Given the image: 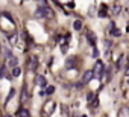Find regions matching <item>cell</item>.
<instances>
[{"label": "cell", "instance_id": "obj_1", "mask_svg": "<svg viewBox=\"0 0 129 117\" xmlns=\"http://www.w3.org/2000/svg\"><path fill=\"white\" fill-rule=\"evenodd\" d=\"M55 14H53V11L47 6V5H41L38 9L35 11V17H38V18H43V17H46V18H52Z\"/></svg>", "mask_w": 129, "mask_h": 117}, {"label": "cell", "instance_id": "obj_2", "mask_svg": "<svg viewBox=\"0 0 129 117\" xmlns=\"http://www.w3.org/2000/svg\"><path fill=\"white\" fill-rule=\"evenodd\" d=\"M103 72H105V64H103L102 61H97V62H96V66H94V70H93L94 78L100 79V78L103 76Z\"/></svg>", "mask_w": 129, "mask_h": 117}, {"label": "cell", "instance_id": "obj_3", "mask_svg": "<svg viewBox=\"0 0 129 117\" xmlns=\"http://www.w3.org/2000/svg\"><path fill=\"white\" fill-rule=\"evenodd\" d=\"M55 106H56V104H55L53 100H49L46 102V105L43 106V112H44V117H49L53 111H55Z\"/></svg>", "mask_w": 129, "mask_h": 117}, {"label": "cell", "instance_id": "obj_4", "mask_svg": "<svg viewBox=\"0 0 129 117\" xmlns=\"http://www.w3.org/2000/svg\"><path fill=\"white\" fill-rule=\"evenodd\" d=\"M5 66L6 67H11V68H14V67H17L18 66V60L12 55V56H9V58H6V62H5Z\"/></svg>", "mask_w": 129, "mask_h": 117}, {"label": "cell", "instance_id": "obj_5", "mask_svg": "<svg viewBox=\"0 0 129 117\" xmlns=\"http://www.w3.org/2000/svg\"><path fill=\"white\" fill-rule=\"evenodd\" d=\"M29 68L32 72H35L36 68H38V58H36V56H30V60H29Z\"/></svg>", "mask_w": 129, "mask_h": 117}, {"label": "cell", "instance_id": "obj_6", "mask_svg": "<svg viewBox=\"0 0 129 117\" xmlns=\"http://www.w3.org/2000/svg\"><path fill=\"white\" fill-rule=\"evenodd\" d=\"M94 78V74H93V70H88V72H85L84 73V78H82V84H88L91 79Z\"/></svg>", "mask_w": 129, "mask_h": 117}, {"label": "cell", "instance_id": "obj_7", "mask_svg": "<svg viewBox=\"0 0 129 117\" xmlns=\"http://www.w3.org/2000/svg\"><path fill=\"white\" fill-rule=\"evenodd\" d=\"M87 40H88V43L93 46V47L96 46V40H97V38H96V35L91 32V30H87Z\"/></svg>", "mask_w": 129, "mask_h": 117}, {"label": "cell", "instance_id": "obj_8", "mask_svg": "<svg viewBox=\"0 0 129 117\" xmlns=\"http://www.w3.org/2000/svg\"><path fill=\"white\" fill-rule=\"evenodd\" d=\"M27 100H29V93H27V87L24 85V87H23V90H21V102H23V104H26Z\"/></svg>", "mask_w": 129, "mask_h": 117}, {"label": "cell", "instance_id": "obj_9", "mask_svg": "<svg viewBox=\"0 0 129 117\" xmlns=\"http://www.w3.org/2000/svg\"><path fill=\"white\" fill-rule=\"evenodd\" d=\"M65 67L67 68H75L76 67V58H68L67 62H65Z\"/></svg>", "mask_w": 129, "mask_h": 117}, {"label": "cell", "instance_id": "obj_10", "mask_svg": "<svg viewBox=\"0 0 129 117\" xmlns=\"http://www.w3.org/2000/svg\"><path fill=\"white\" fill-rule=\"evenodd\" d=\"M36 82H38V85L43 87V88H46V85H47V81H46L44 76H38V78H36Z\"/></svg>", "mask_w": 129, "mask_h": 117}, {"label": "cell", "instance_id": "obj_11", "mask_svg": "<svg viewBox=\"0 0 129 117\" xmlns=\"http://www.w3.org/2000/svg\"><path fill=\"white\" fill-rule=\"evenodd\" d=\"M0 78H8V79H9V78H12V76H9V74H8L6 66H2V67H0Z\"/></svg>", "mask_w": 129, "mask_h": 117}, {"label": "cell", "instance_id": "obj_12", "mask_svg": "<svg viewBox=\"0 0 129 117\" xmlns=\"http://www.w3.org/2000/svg\"><path fill=\"white\" fill-rule=\"evenodd\" d=\"M18 117H30V112L26 108H20L18 110Z\"/></svg>", "mask_w": 129, "mask_h": 117}, {"label": "cell", "instance_id": "obj_13", "mask_svg": "<svg viewBox=\"0 0 129 117\" xmlns=\"http://www.w3.org/2000/svg\"><path fill=\"white\" fill-rule=\"evenodd\" d=\"M20 74H21V68L18 67V66L12 68V76H14V78H17V76H20Z\"/></svg>", "mask_w": 129, "mask_h": 117}, {"label": "cell", "instance_id": "obj_14", "mask_svg": "<svg viewBox=\"0 0 129 117\" xmlns=\"http://www.w3.org/2000/svg\"><path fill=\"white\" fill-rule=\"evenodd\" d=\"M73 28H75V30H81L82 29V22L81 20H76L75 23H73Z\"/></svg>", "mask_w": 129, "mask_h": 117}, {"label": "cell", "instance_id": "obj_15", "mask_svg": "<svg viewBox=\"0 0 129 117\" xmlns=\"http://www.w3.org/2000/svg\"><path fill=\"white\" fill-rule=\"evenodd\" d=\"M109 34H111L113 36H120V35H122V30L114 28V29H111V30H109Z\"/></svg>", "mask_w": 129, "mask_h": 117}, {"label": "cell", "instance_id": "obj_16", "mask_svg": "<svg viewBox=\"0 0 129 117\" xmlns=\"http://www.w3.org/2000/svg\"><path fill=\"white\" fill-rule=\"evenodd\" d=\"M108 14H106V5H102V8H100V11H99V17H106Z\"/></svg>", "mask_w": 129, "mask_h": 117}, {"label": "cell", "instance_id": "obj_17", "mask_svg": "<svg viewBox=\"0 0 129 117\" xmlns=\"http://www.w3.org/2000/svg\"><path fill=\"white\" fill-rule=\"evenodd\" d=\"M53 91H55V87H53V85H49V87H46V90H44L46 94H53Z\"/></svg>", "mask_w": 129, "mask_h": 117}, {"label": "cell", "instance_id": "obj_18", "mask_svg": "<svg viewBox=\"0 0 129 117\" xmlns=\"http://www.w3.org/2000/svg\"><path fill=\"white\" fill-rule=\"evenodd\" d=\"M14 94H15V90L14 88H11V91H9V94H8V97H6V104L12 99V97H14Z\"/></svg>", "mask_w": 129, "mask_h": 117}, {"label": "cell", "instance_id": "obj_19", "mask_svg": "<svg viewBox=\"0 0 129 117\" xmlns=\"http://www.w3.org/2000/svg\"><path fill=\"white\" fill-rule=\"evenodd\" d=\"M15 40H17V34H11V35H9V41H11V44H15Z\"/></svg>", "mask_w": 129, "mask_h": 117}, {"label": "cell", "instance_id": "obj_20", "mask_svg": "<svg viewBox=\"0 0 129 117\" xmlns=\"http://www.w3.org/2000/svg\"><path fill=\"white\" fill-rule=\"evenodd\" d=\"M24 36H26V43H27V44H33V40H32V36H29L26 32H24Z\"/></svg>", "mask_w": 129, "mask_h": 117}, {"label": "cell", "instance_id": "obj_21", "mask_svg": "<svg viewBox=\"0 0 129 117\" xmlns=\"http://www.w3.org/2000/svg\"><path fill=\"white\" fill-rule=\"evenodd\" d=\"M2 15H3V17H6V18H8V20H9V22H11V23L14 24V20H12V17H11V14H9V12H3Z\"/></svg>", "mask_w": 129, "mask_h": 117}, {"label": "cell", "instance_id": "obj_22", "mask_svg": "<svg viewBox=\"0 0 129 117\" xmlns=\"http://www.w3.org/2000/svg\"><path fill=\"white\" fill-rule=\"evenodd\" d=\"M88 102H91V100H94V93H88Z\"/></svg>", "mask_w": 129, "mask_h": 117}, {"label": "cell", "instance_id": "obj_23", "mask_svg": "<svg viewBox=\"0 0 129 117\" xmlns=\"http://www.w3.org/2000/svg\"><path fill=\"white\" fill-rule=\"evenodd\" d=\"M5 56H6V58L12 56V53H11V50H9V49H5Z\"/></svg>", "mask_w": 129, "mask_h": 117}, {"label": "cell", "instance_id": "obj_24", "mask_svg": "<svg viewBox=\"0 0 129 117\" xmlns=\"http://www.w3.org/2000/svg\"><path fill=\"white\" fill-rule=\"evenodd\" d=\"M111 46H113V41H106V43H105V47H106V49L111 47Z\"/></svg>", "mask_w": 129, "mask_h": 117}, {"label": "cell", "instance_id": "obj_25", "mask_svg": "<svg viewBox=\"0 0 129 117\" xmlns=\"http://www.w3.org/2000/svg\"><path fill=\"white\" fill-rule=\"evenodd\" d=\"M93 56H94V58H97V56H99V52H97V49H94V50H93Z\"/></svg>", "mask_w": 129, "mask_h": 117}, {"label": "cell", "instance_id": "obj_26", "mask_svg": "<svg viewBox=\"0 0 129 117\" xmlns=\"http://www.w3.org/2000/svg\"><path fill=\"white\" fill-rule=\"evenodd\" d=\"M114 12H116V14H119V12H120V6H116V9H114Z\"/></svg>", "mask_w": 129, "mask_h": 117}, {"label": "cell", "instance_id": "obj_27", "mask_svg": "<svg viewBox=\"0 0 129 117\" xmlns=\"http://www.w3.org/2000/svg\"><path fill=\"white\" fill-rule=\"evenodd\" d=\"M68 8H75V2H70L68 3Z\"/></svg>", "mask_w": 129, "mask_h": 117}, {"label": "cell", "instance_id": "obj_28", "mask_svg": "<svg viewBox=\"0 0 129 117\" xmlns=\"http://www.w3.org/2000/svg\"><path fill=\"white\" fill-rule=\"evenodd\" d=\"M125 73H126V76H129V64H128V67H126V72H125Z\"/></svg>", "mask_w": 129, "mask_h": 117}, {"label": "cell", "instance_id": "obj_29", "mask_svg": "<svg viewBox=\"0 0 129 117\" xmlns=\"http://www.w3.org/2000/svg\"><path fill=\"white\" fill-rule=\"evenodd\" d=\"M3 117H12V116H11V114H5Z\"/></svg>", "mask_w": 129, "mask_h": 117}, {"label": "cell", "instance_id": "obj_30", "mask_svg": "<svg viewBox=\"0 0 129 117\" xmlns=\"http://www.w3.org/2000/svg\"><path fill=\"white\" fill-rule=\"evenodd\" d=\"M128 32H129V22H128Z\"/></svg>", "mask_w": 129, "mask_h": 117}, {"label": "cell", "instance_id": "obj_31", "mask_svg": "<svg viewBox=\"0 0 129 117\" xmlns=\"http://www.w3.org/2000/svg\"><path fill=\"white\" fill-rule=\"evenodd\" d=\"M81 117H87V116H81Z\"/></svg>", "mask_w": 129, "mask_h": 117}]
</instances>
